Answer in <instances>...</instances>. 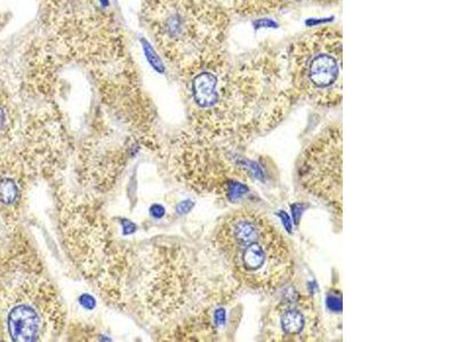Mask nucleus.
<instances>
[{
	"mask_svg": "<svg viewBox=\"0 0 457 342\" xmlns=\"http://www.w3.org/2000/svg\"><path fill=\"white\" fill-rule=\"evenodd\" d=\"M189 68L193 114L207 138L246 144L277 127L295 103L282 53L270 46L236 58L220 48Z\"/></svg>",
	"mask_w": 457,
	"mask_h": 342,
	"instance_id": "1",
	"label": "nucleus"
},
{
	"mask_svg": "<svg viewBox=\"0 0 457 342\" xmlns=\"http://www.w3.org/2000/svg\"><path fill=\"white\" fill-rule=\"evenodd\" d=\"M215 242L236 280L246 288L268 293L291 281V245L261 211L245 208L229 215L217 228Z\"/></svg>",
	"mask_w": 457,
	"mask_h": 342,
	"instance_id": "2",
	"label": "nucleus"
},
{
	"mask_svg": "<svg viewBox=\"0 0 457 342\" xmlns=\"http://www.w3.org/2000/svg\"><path fill=\"white\" fill-rule=\"evenodd\" d=\"M342 31L324 25L305 31L282 53L288 85L296 101L335 108L342 101Z\"/></svg>",
	"mask_w": 457,
	"mask_h": 342,
	"instance_id": "3",
	"label": "nucleus"
},
{
	"mask_svg": "<svg viewBox=\"0 0 457 342\" xmlns=\"http://www.w3.org/2000/svg\"><path fill=\"white\" fill-rule=\"evenodd\" d=\"M156 21L164 44L188 66L222 48L229 27L219 0H174L161 7Z\"/></svg>",
	"mask_w": 457,
	"mask_h": 342,
	"instance_id": "4",
	"label": "nucleus"
},
{
	"mask_svg": "<svg viewBox=\"0 0 457 342\" xmlns=\"http://www.w3.org/2000/svg\"><path fill=\"white\" fill-rule=\"evenodd\" d=\"M342 149L341 125H328L305 147L298 168L302 188L324 201L339 219L343 211Z\"/></svg>",
	"mask_w": 457,
	"mask_h": 342,
	"instance_id": "5",
	"label": "nucleus"
},
{
	"mask_svg": "<svg viewBox=\"0 0 457 342\" xmlns=\"http://www.w3.org/2000/svg\"><path fill=\"white\" fill-rule=\"evenodd\" d=\"M265 337L274 341H311L319 339L320 322L311 299L291 295L281 300L268 316Z\"/></svg>",
	"mask_w": 457,
	"mask_h": 342,
	"instance_id": "6",
	"label": "nucleus"
},
{
	"mask_svg": "<svg viewBox=\"0 0 457 342\" xmlns=\"http://www.w3.org/2000/svg\"><path fill=\"white\" fill-rule=\"evenodd\" d=\"M6 329L13 341H34L41 336L43 319L30 304L17 302L6 313Z\"/></svg>",
	"mask_w": 457,
	"mask_h": 342,
	"instance_id": "7",
	"label": "nucleus"
},
{
	"mask_svg": "<svg viewBox=\"0 0 457 342\" xmlns=\"http://www.w3.org/2000/svg\"><path fill=\"white\" fill-rule=\"evenodd\" d=\"M298 0H224V7L239 16H267L280 13Z\"/></svg>",
	"mask_w": 457,
	"mask_h": 342,
	"instance_id": "8",
	"label": "nucleus"
},
{
	"mask_svg": "<svg viewBox=\"0 0 457 342\" xmlns=\"http://www.w3.org/2000/svg\"><path fill=\"white\" fill-rule=\"evenodd\" d=\"M19 197V188L13 180L3 178L0 180V204L5 206L13 204Z\"/></svg>",
	"mask_w": 457,
	"mask_h": 342,
	"instance_id": "9",
	"label": "nucleus"
},
{
	"mask_svg": "<svg viewBox=\"0 0 457 342\" xmlns=\"http://www.w3.org/2000/svg\"><path fill=\"white\" fill-rule=\"evenodd\" d=\"M79 302L82 304V306H84L86 309H93L96 305L94 298L89 295H82L79 299Z\"/></svg>",
	"mask_w": 457,
	"mask_h": 342,
	"instance_id": "10",
	"label": "nucleus"
},
{
	"mask_svg": "<svg viewBox=\"0 0 457 342\" xmlns=\"http://www.w3.org/2000/svg\"><path fill=\"white\" fill-rule=\"evenodd\" d=\"M150 214H151V216H153V218L160 219V218H163L164 215H165V208H164L163 206H160V204H153L151 209H150Z\"/></svg>",
	"mask_w": 457,
	"mask_h": 342,
	"instance_id": "11",
	"label": "nucleus"
},
{
	"mask_svg": "<svg viewBox=\"0 0 457 342\" xmlns=\"http://www.w3.org/2000/svg\"><path fill=\"white\" fill-rule=\"evenodd\" d=\"M309 3H315V5H318V6L322 7H328V6H335V5H339L342 0H306Z\"/></svg>",
	"mask_w": 457,
	"mask_h": 342,
	"instance_id": "12",
	"label": "nucleus"
},
{
	"mask_svg": "<svg viewBox=\"0 0 457 342\" xmlns=\"http://www.w3.org/2000/svg\"><path fill=\"white\" fill-rule=\"evenodd\" d=\"M122 225H124V233L125 234H132L133 232H135V225L133 224L132 221H122Z\"/></svg>",
	"mask_w": 457,
	"mask_h": 342,
	"instance_id": "13",
	"label": "nucleus"
},
{
	"mask_svg": "<svg viewBox=\"0 0 457 342\" xmlns=\"http://www.w3.org/2000/svg\"><path fill=\"white\" fill-rule=\"evenodd\" d=\"M193 204L189 201H184L182 204L179 206V212L181 214H184V212H188V211L192 208Z\"/></svg>",
	"mask_w": 457,
	"mask_h": 342,
	"instance_id": "14",
	"label": "nucleus"
}]
</instances>
